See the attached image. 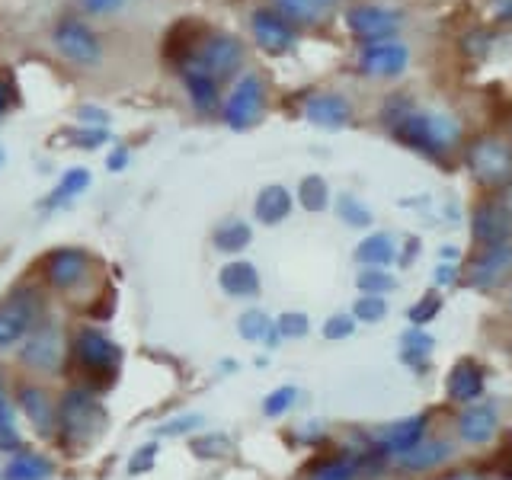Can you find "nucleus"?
<instances>
[{
  "label": "nucleus",
  "mask_w": 512,
  "mask_h": 480,
  "mask_svg": "<svg viewBox=\"0 0 512 480\" xmlns=\"http://www.w3.org/2000/svg\"><path fill=\"white\" fill-rule=\"evenodd\" d=\"M336 0H276V10L295 23H320L333 10Z\"/></svg>",
  "instance_id": "nucleus-25"
},
{
  "label": "nucleus",
  "mask_w": 512,
  "mask_h": 480,
  "mask_svg": "<svg viewBox=\"0 0 512 480\" xmlns=\"http://www.w3.org/2000/svg\"><path fill=\"white\" fill-rule=\"evenodd\" d=\"M394 138L404 141L407 148L423 154H445L458 138V125L445 116H432V112H407L404 119L394 122Z\"/></svg>",
  "instance_id": "nucleus-1"
},
{
  "label": "nucleus",
  "mask_w": 512,
  "mask_h": 480,
  "mask_svg": "<svg viewBox=\"0 0 512 480\" xmlns=\"http://www.w3.org/2000/svg\"><path fill=\"white\" fill-rule=\"evenodd\" d=\"M442 256H445V260H455L458 250H455V247H445V250H442Z\"/></svg>",
  "instance_id": "nucleus-50"
},
{
  "label": "nucleus",
  "mask_w": 512,
  "mask_h": 480,
  "mask_svg": "<svg viewBox=\"0 0 512 480\" xmlns=\"http://www.w3.org/2000/svg\"><path fill=\"white\" fill-rule=\"evenodd\" d=\"M212 240H215V247L221 250V253H237V250H244L250 240H253V231H250V224L247 221H240V218H231V221H221L218 228H215V234H212Z\"/></svg>",
  "instance_id": "nucleus-27"
},
{
  "label": "nucleus",
  "mask_w": 512,
  "mask_h": 480,
  "mask_svg": "<svg viewBox=\"0 0 512 480\" xmlns=\"http://www.w3.org/2000/svg\"><path fill=\"white\" fill-rule=\"evenodd\" d=\"M87 186H90V173H87L84 167L68 170V173H64V180L58 183V189H55V192H48V202H45V205H52V208H55V205L71 202V199H77Z\"/></svg>",
  "instance_id": "nucleus-29"
},
{
  "label": "nucleus",
  "mask_w": 512,
  "mask_h": 480,
  "mask_svg": "<svg viewBox=\"0 0 512 480\" xmlns=\"http://www.w3.org/2000/svg\"><path fill=\"white\" fill-rule=\"evenodd\" d=\"M154 455H157V445H144V448H138V455L128 461V471L132 474H141V471H148L151 464H154Z\"/></svg>",
  "instance_id": "nucleus-43"
},
{
  "label": "nucleus",
  "mask_w": 512,
  "mask_h": 480,
  "mask_svg": "<svg viewBox=\"0 0 512 480\" xmlns=\"http://www.w3.org/2000/svg\"><path fill=\"white\" fill-rule=\"evenodd\" d=\"M0 164H4V151H0Z\"/></svg>",
  "instance_id": "nucleus-51"
},
{
  "label": "nucleus",
  "mask_w": 512,
  "mask_h": 480,
  "mask_svg": "<svg viewBox=\"0 0 512 480\" xmlns=\"http://www.w3.org/2000/svg\"><path fill=\"white\" fill-rule=\"evenodd\" d=\"M356 282L362 288V295H384V292H391V288H394V279L388 276V272H381V269H365Z\"/></svg>",
  "instance_id": "nucleus-37"
},
{
  "label": "nucleus",
  "mask_w": 512,
  "mask_h": 480,
  "mask_svg": "<svg viewBox=\"0 0 512 480\" xmlns=\"http://www.w3.org/2000/svg\"><path fill=\"white\" fill-rule=\"evenodd\" d=\"M0 448H4V452H16V448H20V429H16L13 407L4 397V391H0Z\"/></svg>",
  "instance_id": "nucleus-33"
},
{
  "label": "nucleus",
  "mask_w": 512,
  "mask_h": 480,
  "mask_svg": "<svg viewBox=\"0 0 512 480\" xmlns=\"http://www.w3.org/2000/svg\"><path fill=\"white\" fill-rule=\"evenodd\" d=\"M304 116H308V122H314L320 128H340V125L349 122L352 106L340 93H317V96H311L308 103H304Z\"/></svg>",
  "instance_id": "nucleus-18"
},
{
  "label": "nucleus",
  "mask_w": 512,
  "mask_h": 480,
  "mask_svg": "<svg viewBox=\"0 0 512 480\" xmlns=\"http://www.w3.org/2000/svg\"><path fill=\"white\" fill-rule=\"evenodd\" d=\"M23 362H29L32 368H55L61 362V336H58V327H36L29 333V340L23 346Z\"/></svg>",
  "instance_id": "nucleus-17"
},
{
  "label": "nucleus",
  "mask_w": 512,
  "mask_h": 480,
  "mask_svg": "<svg viewBox=\"0 0 512 480\" xmlns=\"http://www.w3.org/2000/svg\"><path fill=\"white\" fill-rule=\"evenodd\" d=\"M74 349H77V362L87 368V372H116V365L122 359V352L119 346L109 340V336L103 330H80L77 333V340H74Z\"/></svg>",
  "instance_id": "nucleus-8"
},
{
  "label": "nucleus",
  "mask_w": 512,
  "mask_h": 480,
  "mask_svg": "<svg viewBox=\"0 0 512 480\" xmlns=\"http://www.w3.org/2000/svg\"><path fill=\"white\" fill-rule=\"evenodd\" d=\"M122 4V0H84V7L90 13H109V10H116Z\"/></svg>",
  "instance_id": "nucleus-45"
},
{
  "label": "nucleus",
  "mask_w": 512,
  "mask_h": 480,
  "mask_svg": "<svg viewBox=\"0 0 512 480\" xmlns=\"http://www.w3.org/2000/svg\"><path fill=\"white\" fill-rule=\"evenodd\" d=\"M500 429V413L493 404H471L458 416V436L468 445H487Z\"/></svg>",
  "instance_id": "nucleus-13"
},
{
  "label": "nucleus",
  "mask_w": 512,
  "mask_h": 480,
  "mask_svg": "<svg viewBox=\"0 0 512 480\" xmlns=\"http://www.w3.org/2000/svg\"><path fill=\"white\" fill-rule=\"evenodd\" d=\"M439 311H442V298L439 295H426L423 301H416L410 308V324L413 327H426Z\"/></svg>",
  "instance_id": "nucleus-38"
},
{
  "label": "nucleus",
  "mask_w": 512,
  "mask_h": 480,
  "mask_svg": "<svg viewBox=\"0 0 512 480\" xmlns=\"http://www.w3.org/2000/svg\"><path fill=\"white\" fill-rule=\"evenodd\" d=\"M45 272H48V282H52L55 288H71V285L87 279L90 256L77 247H61L45 260Z\"/></svg>",
  "instance_id": "nucleus-12"
},
{
  "label": "nucleus",
  "mask_w": 512,
  "mask_h": 480,
  "mask_svg": "<svg viewBox=\"0 0 512 480\" xmlns=\"http://www.w3.org/2000/svg\"><path fill=\"white\" fill-rule=\"evenodd\" d=\"M125 160H128V154L125 151H116L109 157V170H119V167H125Z\"/></svg>",
  "instance_id": "nucleus-48"
},
{
  "label": "nucleus",
  "mask_w": 512,
  "mask_h": 480,
  "mask_svg": "<svg viewBox=\"0 0 512 480\" xmlns=\"http://www.w3.org/2000/svg\"><path fill=\"white\" fill-rule=\"evenodd\" d=\"M256 218H260L263 224H279L288 218V212H292V196H288L285 186H266L260 196H256V205H253Z\"/></svg>",
  "instance_id": "nucleus-23"
},
{
  "label": "nucleus",
  "mask_w": 512,
  "mask_h": 480,
  "mask_svg": "<svg viewBox=\"0 0 512 480\" xmlns=\"http://www.w3.org/2000/svg\"><path fill=\"white\" fill-rule=\"evenodd\" d=\"M192 452H196L199 458H224L231 452V439L218 436V432H208V436L192 442Z\"/></svg>",
  "instance_id": "nucleus-35"
},
{
  "label": "nucleus",
  "mask_w": 512,
  "mask_h": 480,
  "mask_svg": "<svg viewBox=\"0 0 512 480\" xmlns=\"http://www.w3.org/2000/svg\"><path fill=\"white\" fill-rule=\"evenodd\" d=\"M426 413H416V416H407V420H400L388 429V436H384V452H394V455H404L410 448H416L426 436Z\"/></svg>",
  "instance_id": "nucleus-19"
},
{
  "label": "nucleus",
  "mask_w": 512,
  "mask_h": 480,
  "mask_svg": "<svg viewBox=\"0 0 512 480\" xmlns=\"http://www.w3.org/2000/svg\"><path fill=\"white\" fill-rule=\"evenodd\" d=\"M253 36L272 55L285 52V48L295 42V32H292V26L285 23V16L272 13V10H256L253 13Z\"/></svg>",
  "instance_id": "nucleus-16"
},
{
  "label": "nucleus",
  "mask_w": 512,
  "mask_h": 480,
  "mask_svg": "<svg viewBox=\"0 0 512 480\" xmlns=\"http://www.w3.org/2000/svg\"><path fill=\"white\" fill-rule=\"evenodd\" d=\"M260 109H263V84L260 77L247 74L237 80L228 103H224V122L237 128V132H244V128H250L260 119Z\"/></svg>",
  "instance_id": "nucleus-6"
},
{
  "label": "nucleus",
  "mask_w": 512,
  "mask_h": 480,
  "mask_svg": "<svg viewBox=\"0 0 512 480\" xmlns=\"http://www.w3.org/2000/svg\"><path fill=\"white\" fill-rule=\"evenodd\" d=\"M509 269H512V244H496V247L480 250V256H474V263L468 266V282L474 288H490L493 282H500Z\"/></svg>",
  "instance_id": "nucleus-14"
},
{
  "label": "nucleus",
  "mask_w": 512,
  "mask_h": 480,
  "mask_svg": "<svg viewBox=\"0 0 512 480\" xmlns=\"http://www.w3.org/2000/svg\"><path fill=\"white\" fill-rule=\"evenodd\" d=\"M240 61H244V45H240L234 36L228 32H212V36H205L196 48V55H192L186 64H196L205 74H212L215 80H224L231 77Z\"/></svg>",
  "instance_id": "nucleus-3"
},
{
  "label": "nucleus",
  "mask_w": 512,
  "mask_h": 480,
  "mask_svg": "<svg viewBox=\"0 0 512 480\" xmlns=\"http://www.w3.org/2000/svg\"><path fill=\"white\" fill-rule=\"evenodd\" d=\"M455 276H458L455 266H439V269H436V285H452Z\"/></svg>",
  "instance_id": "nucleus-47"
},
{
  "label": "nucleus",
  "mask_w": 512,
  "mask_h": 480,
  "mask_svg": "<svg viewBox=\"0 0 512 480\" xmlns=\"http://www.w3.org/2000/svg\"><path fill=\"white\" fill-rule=\"evenodd\" d=\"M237 330L250 343H256V340H272V333H279V330H272L269 317L263 311H247L244 317L237 320Z\"/></svg>",
  "instance_id": "nucleus-31"
},
{
  "label": "nucleus",
  "mask_w": 512,
  "mask_h": 480,
  "mask_svg": "<svg viewBox=\"0 0 512 480\" xmlns=\"http://www.w3.org/2000/svg\"><path fill=\"white\" fill-rule=\"evenodd\" d=\"M468 167L480 186L503 189L512 183V148L503 138H477L468 148Z\"/></svg>",
  "instance_id": "nucleus-2"
},
{
  "label": "nucleus",
  "mask_w": 512,
  "mask_h": 480,
  "mask_svg": "<svg viewBox=\"0 0 512 480\" xmlns=\"http://www.w3.org/2000/svg\"><path fill=\"white\" fill-rule=\"evenodd\" d=\"M314 480H356V461L336 458V461L324 464V468L314 474Z\"/></svg>",
  "instance_id": "nucleus-39"
},
{
  "label": "nucleus",
  "mask_w": 512,
  "mask_h": 480,
  "mask_svg": "<svg viewBox=\"0 0 512 480\" xmlns=\"http://www.w3.org/2000/svg\"><path fill=\"white\" fill-rule=\"evenodd\" d=\"M432 346H436V340L423 330V327H413L404 333V352H416V356H429Z\"/></svg>",
  "instance_id": "nucleus-41"
},
{
  "label": "nucleus",
  "mask_w": 512,
  "mask_h": 480,
  "mask_svg": "<svg viewBox=\"0 0 512 480\" xmlns=\"http://www.w3.org/2000/svg\"><path fill=\"white\" fill-rule=\"evenodd\" d=\"M346 23L352 29V36L362 39V42H388L391 32L400 26L397 23V13L384 10V7H352L346 13Z\"/></svg>",
  "instance_id": "nucleus-10"
},
{
  "label": "nucleus",
  "mask_w": 512,
  "mask_h": 480,
  "mask_svg": "<svg viewBox=\"0 0 512 480\" xmlns=\"http://www.w3.org/2000/svg\"><path fill=\"white\" fill-rule=\"evenodd\" d=\"M471 231L484 247H496V244H509L512 237V215L503 208L500 199H490L484 205L474 208L471 218Z\"/></svg>",
  "instance_id": "nucleus-9"
},
{
  "label": "nucleus",
  "mask_w": 512,
  "mask_h": 480,
  "mask_svg": "<svg viewBox=\"0 0 512 480\" xmlns=\"http://www.w3.org/2000/svg\"><path fill=\"white\" fill-rule=\"evenodd\" d=\"M448 452H452V445L448 442H439V439H423L416 448H410V452L404 455H397V464L404 471H413V474H420V471H429V468H436V464H442L448 458Z\"/></svg>",
  "instance_id": "nucleus-22"
},
{
  "label": "nucleus",
  "mask_w": 512,
  "mask_h": 480,
  "mask_svg": "<svg viewBox=\"0 0 512 480\" xmlns=\"http://www.w3.org/2000/svg\"><path fill=\"white\" fill-rule=\"evenodd\" d=\"M52 474H55V464L36 452H20L4 471L7 480H48Z\"/></svg>",
  "instance_id": "nucleus-24"
},
{
  "label": "nucleus",
  "mask_w": 512,
  "mask_h": 480,
  "mask_svg": "<svg viewBox=\"0 0 512 480\" xmlns=\"http://www.w3.org/2000/svg\"><path fill=\"white\" fill-rule=\"evenodd\" d=\"M218 282L231 298H253L256 292H260V272H256L253 263H244V260L224 266Z\"/></svg>",
  "instance_id": "nucleus-20"
},
{
  "label": "nucleus",
  "mask_w": 512,
  "mask_h": 480,
  "mask_svg": "<svg viewBox=\"0 0 512 480\" xmlns=\"http://www.w3.org/2000/svg\"><path fill=\"white\" fill-rule=\"evenodd\" d=\"M295 400H298V391L292 388V384H282V388H276L263 400V413L266 416H282V413L292 410Z\"/></svg>",
  "instance_id": "nucleus-36"
},
{
  "label": "nucleus",
  "mask_w": 512,
  "mask_h": 480,
  "mask_svg": "<svg viewBox=\"0 0 512 480\" xmlns=\"http://www.w3.org/2000/svg\"><path fill=\"white\" fill-rule=\"evenodd\" d=\"M183 80L192 96V106L199 112H212L218 106V80L212 74H205L196 64H183Z\"/></svg>",
  "instance_id": "nucleus-21"
},
{
  "label": "nucleus",
  "mask_w": 512,
  "mask_h": 480,
  "mask_svg": "<svg viewBox=\"0 0 512 480\" xmlns=\"http://www.w3.org/2000/svg\"><path fill=\"white\" fill-rule=\"evenodd\" d=\"M10 103H13V87L7 84V80H0V116L10 109Z\"/></svg>",
  "instance_id": "nucleus-46"
},
{
  "label": "nucleus",
  "mask_w": 512,
  "mask_h": 480,
  "mask_svg": "<svg viewBox=\"0 0 512 480\" xmlns=\"http://www.w3.org/2000/svg\"><path fill=\"white\" fill-rule=\"evenodd\" d=\"M298 199L308 212H324L327 202H330V189L324 176H304L301 189H298Z\"/></svg>",
  "instance_id": "nucleus-30"
},
{
  "label": "nucleus",
  "mask_w": 512,
  "mask_h": 480,
  "mask_svg": "<svg viewBox=\"0 0 512 480\" xmlns=\"http://www.w3.org/2000/svg\"><path fill=\"white\" fill-rule=\"evenodd\" d=\"M509 308H512V295H509Z\"/></svg>",
  "instance_id": "nucleus-52"
},
{
  "label": "nucleus",
  "mask_w": 512,
  "mask_h": 480,
  "mask_svg": "<svg viewBox=\"0 0 512 480\" xmlns=\"http://www.w3.org/2000/svg\"><path fill=\"white\" fill-rule=\"evenodd\" d=\"M352 330H356V317L336 314V317L327 320L324 336H327V340H346V336H352Z\"/></svg>",
  "instance_id": "nucleus-42"
},
{
  "label": "nucleus",
  "mask_w": 512,
  "mask_h": 480,
  "mask_svg": "<svg viewBox=\"0 0 512 480\" xmlns=\"http://www.w3.org/2000/svg\"><path fill=\"white\" fill-rule=\"evenodd\" d=\"M394 256H397L394 237H388V234H372L356 247V260L365 266H388Z\"/></svg>",
  "instance_id": "nucleus-28"
},
{
  "label": "nucleus",
  "mask_w": 512,
  "mask_h": 480,
  "mask_svg": "<svg viewBox=\"0 0 512 480\" xmlns=\"http://www.w3.org/2000/svg\"><path fill=\"white\" fill-rule=\"evenodd\" d=\"M484 368L471 359H461L445 378V394L455 400V404H471L480 394H484Z\"/></svg>",
  "instance_id": "nucleus-15"
},
{
  "label": "nucleus",
  "mask_w": 512,
  "mask_h": 480,
  "mask_svg": "<svg viewBox=\"0 0 512 480\" xmlns=\"http://www.w3.org/2000/svg\"><path fill=\"white\" fill-rule=\"evenodd\" d=\"M61 429L68 439H77V442H87L93 439L96 432L103 426V407L96 404V397L87 394V391H68L61 400Z\"/></svg>",
  "instance_id": "nucleus-4"
},
{
  "label": "nucleus",
  "mask_w": 512,
  "mask_h": 480,
  "mask_svg": "<svg viewBox=\"0 0 512 480\" xmlns=\"http://www.w3.org/2000/svg\"><path fill=\"white\" fill-rule=\"evenodd\" d=\"M39 320V304L32 295H16L7 304H0V349L26 340L36 330Z\"/></svg>",
  "instance_id": "nucleus-7"
},
{
  "label": "nucleus",
  "mask_w": 512,
  "mask_h": 480,
  "mask_svg": "<svg viewBox=\"0 0 512 480\" xmlns=\"http://www.w3.org/2000/svg\"><path fill=\"white\" fill-rule=\"evenodd\" d=\"M55 45L74 64H96L103 55V45L96 39V32L84 20H74V16H64L55 26Z\"/></svg>",
  "instance_id": "nucleus-5"
},
{
  "label": "nucleus",
  "mask_w": 512,
  "mask_h": 480,
  "mask_svg": "<svg viewBox=\"0 0 512 480\" xmlns=\"http://www.w3.org/2000/svg\"><path fill=\"white\" fill-rule=\"evenodd\" d=\"M308 317H304L301 311H288V314H282L279 320H276V330L282 333V336H292V340H298V336H304L308 333Z\"/></svg>",
  "instance_id": "nucleus-40"
},
{
  "label": "nucleus",
  "mask_w": 512,
  "mask_h": 480,
  "mask_svg": "<svg viewBox=\"0 0 512 480\" xmlns=\"http://www.w3.org/2000/svg\"><path fill=\"white\" fill-rule=\"evenodd\" d=\"M500 202H503V208L512 215V183L509 186H503V196H500Z\"/></svg>",
  "instance_id": "nucleus-49"
},
{
  "label": "nucleus",
  "mask_w": 512,
  "mask_h": 480,
  "mask_svg": "<svg viewBox=\"0 0 512 480\" xmlns=\"http://www.w3.org/2000/svg\"><path fill=\"white\" fill-rule=\"evenodd\" d=\"M202 423V416H180V420H173V423H167V426H160V432L164 436H176V432H186V429H192V426H199Z\"/></svg>",
  "instance_id": "nucleus-44"
},
{
  "label": "nucleus",
  "mask_w": 512,
  "mask_h": 480,
  "mask_svg": "<svg viewBox=\"0 0 512 480\" xmlns=\"http://www.w3.org/2000/svg\"><path fill=\"white\" fill-rule=\"evenodd\" d=\"M384 314H388V301H384L381 295H362L356 301V308H352V317L365 320V324H378Z\"/></svg>",
  "instance_id": "nucleus-34"
},
{
  "label": "nucleus",
  "mask_w": 512,
  "mask_h": 480,
  "mask_svg": "<svg viewBox=\"0 0 512 480\" xmlns=\"http://www.w3.org/2000/svg\"><path fill=\"white\" fill-rule=\"evenodd\" d=\"M336 215H340V221L349 224V228H368V224H372V212H368L356 196H340Z\"/></svg>",
  "instance_id": "nucleus-32"
},
{
  "label": "nucleus",
  "mask_w": 512,
  "mask_h": 480,
  "mask_svg": "<svg viewBox=\"0 0 512 480\" xmlns=\"http://www.w3.org/2000/svg\"><path fill=\"white\" fill-rule=\"evenodd\" d=\"M407 61H410L407 45L388 39V42L368 45L365 52H362V58H359V68L368 77H397L400 71L407 68Z\"/></svg>",
  "instance_id": "nucleus-11"
},
{
  "label": "nucleus",
  "mask_w": 512,
  "mask_h": 480,
  "mask_svg": "<svg viewBox=\"0 0 512 480\" xmlns=\"http://www.w3.org/2000/svg\"><path fill=\"white\" fill-rule=\"evenodd\" d=\"M20 407L26 410V416L32 420L39 432H52V400L45 397V391L39 388H20Z\"/></svg>",
  "instance_id": "nucleus-26"
}]
</instances>
